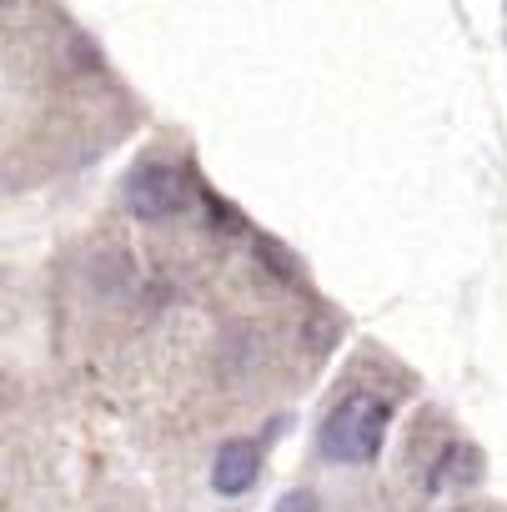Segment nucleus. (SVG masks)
Listing matches in <instances>:
<instances>
[{
    "mask_svg": "<svg viewBox=\"0 0 507 512\" xmlns=\"http://www.w3.org/2000/svg\"><path fill=\"white\" fill-rule=\"evenodd\" d=\"M387 402H377V397H347L327 422H322V452L332 457V462H372L377 457V447H382V437H387Z\"/></svg>",
    "mask_w": 507,
    "mask_h": 512,
    "instance_id": "1",
    "label": "nucleus"
},
{
    "mask_svg": "<svg viewBox=\"0 0 507 512\" xmlns=\"http://www.w3.org/2000/svg\"><path fill=\"white\" fill-rule=\"evenodd\" d=\"M121 196H126V211H131V216L161 221V216H176V211L191 201V181H186V171L171 166V161H146V166H136V171L126 176Z\"/></svg>",
    "mask_w": 507,
    "mask_h": 512,
    "instance_id": "2",
    "label": "nucleus"
},
{
    "mask_svg": "<svg viewBox=\"0 0 507 512\" xmlns=\"http://www.w3.org/2000/svg\"><path fill=\"white\" fill-rule=\"evenodd\" d=\"M257 467H262V447L251 437H231V442H221V452L211 462V482H216V492L236 497L257 482Z\"/></svg>",
    "mask_w": 507,
    "mask_h": 512,
    "instance_id": "3",
    "label": "nucleus"
},
{
    "mask_svg": "<svg viewBox=\"0 0 507 512\" xmlns=\"http://www.w3.org/2000/svg\"><path fill=\"white\" fill-rule=\"evenodd\" d=\"M477 472H482V457H477L467 442H452V447H447V457H442V467L432 472V482L442 487V482L452 477L457 487H467V482H477Z\"/></svg>",
    "mask_w": 507,
    "mask_h": 512,
    "instance_id": "4",
    "label": "nucleus"
},
{
    "mask_svg": "<svg viewBox=\"0 0 507 512\" xmlns=\"http://www.w3.org/2000/svg\"><path fill=\"white\" fill-rule=\"evenodd\" d=\"M277 512H317V497L312 492H292V497H282Z\"/></svg>",
    "mask_w": 507,
    "mask_h": 512,
    "instance_id": "5",
    "label": "nucleus"
}]
</instances>
